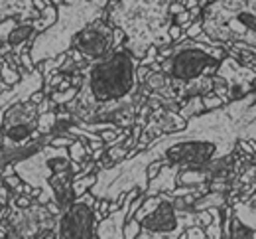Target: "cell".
<instances>
[{"label": "cell", "mask_w": 256, "mask_h": 239, "mask_svg": "<svg viewBox=\"0 0 256 239\" xmlns=\"http://www.w3.org/2000/svg\"><path fill=\"white\" fill-rule=\"evenodd\" d=\"M36 26H34V20H24L22 24H16V28L8 34L6 38V42L12 46V52H16V54H20L24 48H26V44L36 38Z\"/></svg>", "instance_id": "14"}, {"label": "cell", "mask_w": 256, "mask_h": 239, "mask_svg": "<svg viewBox=\"0 0 256 239\" xmlns=\"http://www.w3.org/2000/svg\"><path fill=\"white\" fill-rule=\"evenodd\" d=\"M56 121H58V115L52 113V111H46V113L38 115V133L40 135H50L56 127Z\"/></svg>", "instance_id": "16"}, {"label": "cell", "mask_w": 256, "mask_h": 239, "mask_svg": "<svg viewBox=\"0 0 256 239\" xmlns=\"http://www.w3.org/2000/svg\"><path fill=\"white\" fill-rule=\"evenodd\" d=\"M2 178H4V184H6L10 190H16V188H18V184L22 182V180H20V176H18L16 172H14V174H8V176H2Z\"/></svg>", "instance_id": "25"}, {"label": "cell", "mask_w": 256, "mask_h": 239, "mask_svg": "<svg viewBox=\"0 0 256 239\" xmlns=\"http://www.w3.org/2000/svg\"><path fill=\"white\" fill-rule=\"evenodd\" d=\"M77 91H79V87H67V89H60V91H56L54 95H50V99L56 103V105H67V103L71 101L75 95H77Z\"/></svg>", "instance_id": "21"}, {"label": "cell", "mask_w": 256, "mask_h": 239, "mask_svg": "<svg viewBox=\"0 0 256 239\" xmlns=\"http://www.w3.org/2000/svg\"><path fill=\"white\" fill-rule=\"evenodd\" d=\"M58 213L46 204L32 202L28 207H18L8 202V213L0 227L6 237H56Z\"/></svg>", "instance_id": "9"}, {"label": "cell", "mask_w": 256, "mask_h": 239, "mask_svg": "<svg viewBox=\"0 0 256 239\" xmlns=\"http://www.w3.org/2000/svg\"><path fill=\"white\" fill-rule=\"evenodd\" d=\"M71 48L89 64L95 60H100L116 48L114 28L110 24H106L102 18H96L77 32Z\"/></svg>", "instance_id": "11"}, {"label": "cell", "mask_w": 256, "mask_h": 239, "mask_svg": "<svg viewBox=\"0 0 256 239\" xmlns=\"http://www.w3.org/2000/svg\"><path fill=\"white\" fill-rule=\"evenodd\" d=\"M219 42L211 38L203 40H186L166 54L162 52L158 62L162 71L170 81L176 101H184L195 95H205L213 91L217 69L223 62V50L217 48Z\"/></svg>", "instance_id": "3"}, {"label": "cell", "mask_w": 256, "mask_h": 239, "mask_svg": "<svg viewBox=\"0 0 256 239\" xmlns=\"http://www.w3.org/2000/svg\"><path fill=\"white\" fill-rule=\"evenodd\" d=\"M203 107H205V105H203V97H201V95H195V97H190V99H188L186 107H182L180 115L186 117V119H190V117H193V115H197Z\"/></svg>", "instance_id": "19"}, {"label": "cell", "mask_w": 256, "mask_h": 239, "mask_svg": "<svg viewBox=\"0 0 256 239\" xmlns=\"http://www.w3.org/2000/svg\"><path fill=\"white\" fill-rule=\"evenodd\" d=\"M203 34L215 42L256 48V0H213L201 18Z\"/></svg>", "instance_id": "7"}, {"label": "cell", "mask_w": 256, "mask_h": 239, "mask_svg": "<svg viewBox=\"0 0 256 239\" xmlns=\"http://www.w3.org/2000/svg\"><path fill=\"white\" fill-rule=\"evenodd\" d=\"M138 233H140V221L136 217H128L126 223H124V237L134 239L138 237Z\"/></svg>", "instance_id": "24"}, {"label": "cell", "mask_w": 256, "mask_h": 239, "mask_svg": "<svg viewBox=\"0 0 256 239\" xmlns=\"http://www.w3.org/2000/svg\"><path fill=\"white\" fill-rule=\"evenodd\" d=\"M10 196H12V190L4 184L0 186V223L4 221L6 213H8V202H10Z\"/></svg>", "instance_id": "22"}, {"label": "cell", "mask_w": 256, "mask_h": 239, "mask_svg": "<svg viewBox=\"0 0 256 239\" xmlns=\"http://www.w3.org/2000/svg\"><path fill=\"white\" fill-rule=\"evenodd\" d=\"M186 202L166 192L144 198L132 217L140 221L142 239H176L182 237L190 225L199 223V213L186 211Z\"/></svg>", "instance_id": "8"}, {"label": "cell", "mask_w": 256, "mask_h": 239, "mask_svg": "<svg viewBox=\"0 0 256 239\" xmlns=\"http://www.w3.org/2000/svg\"><path fill=\"white\" fill-rule=\"evenodd\" d=\"M54 2H56V4H62V2H60V0H54Z\"/></svg>", "instance_id": "30"}, {"label": "cell", "mask_w": 256, "mask_h": 239, "mask_svg": "<svg viewBox=\"0 0 256 239\" xmlns=\"http://www.w3.org/2000/svg\"><path fill=\"white\" fill-rule=\"evenodd\" d=\"M201 30H203V26H201V22H197V24L190 26V30H188V36H190V38H195V36L199 34Z\"/></svg>", "instance_id": "27"}, {"label": "cell", "mask_w": 256, "mask_h": 239, "mask_svg": "<svg viewBox=\"0 0 256 239\" xmlns=\"http://www.w3.org/2000/svg\"><path fill=\"white\" fill-rule=\"evenodd\" d=\"M230 237H256V231L254 227L246 225L244 221H240L236 215L232 217V231L228 233Z\"/></svg>", "instance_id": "17"}, {"label": "cell", "mask_w": 256, "mask_h": 239, "mask_svg": "<svg viewBox=\"0 0 256 239\" xmlns=\"http://www.w3.org/2000/svg\"><path fill=\"white\" fill-rule=\"evenodd\" d=\"M0 144H2V131H0Z\"/></svg>", "instance_id": "29"}, {"label": "cell", "mask_w": 256, "mask_h": 239, "mask_svg": "<svg viewBox=\"0 0 256 239\" xmlns=\"http://www.w3.org/2000/svg\"><path fill=\"white\" fill-rule=\"evenodd\" d=\"M136 194H138V188H132L130 192H126L122 196V205L120 207L112 209L110 213H106L104 217L98 219L95 237H100V239L124 237V223H126L128 219V209H130L132 200L136 198Z\"/></svg>", "instance_id": "12"}, {"label": "cell", "mask_w": 256, "mask_h": 239, "mask_svg": "<svg viewBox=\"0 0 256 239\" xmlns=\"http://www.w3.org/2000/svg\"><path fill=\"white\" fill-rule=\"evenodd\" d=\"M67 150H69V156H71V160H73V162H81V160H85V156L91 152V150H89L81 140H73V142L69 144V148H67Z\"/></svg>", "instance_id": "20"}, {"label": "cell", "mask_w": 256, "mask_h": 239, "mask_svg": "<svg viewBox=\"0 0 256 239\" xmlns=\"http://www.w3.org/2000/svg\"><path fill=\"white\" fill-rule=\"evenodd\" d=\"M106 4L108 0H64L62 4H58V20L44 32L36 34L30 44V58L34 66L71 50L77 32L89 22L102 18Z\"/></svg>", "instance_id": "6"}, {"label": "cell", "mask_w": 256, "mask_h": 239, "mask_svg": "<svg viewBox=\"0 0 256 239\" xmlns=\"http://www.w3.org/2000/svg\"><path fill=\"white\" fill-rule=\"evenodd\" d=\"M73 142V138L71 137H54L50 138V144H54V146H65V148H69V144Z\"/></svg>", "instance_id": "26"}, {"label": "cell", "mask_w": 256, "mask_h": 239, "mask_svg": "<svg viewBox=\"0 0 256 239\" xmlns=\"http://www.w3.org/2000/svg\"><path fill=\"white\" fill-rule=\"evenodd\" d=\"M6 18L32 20L40 18V10L34 8L32 0H0V22Z\"/></svg>", "instance_id": "13"}, {"label": "cell", "mask_w": 256, "mask_h": 239, "mask_svg": "<svg viewBox=\"0 0 256 239\" xmlns=\"http://www.w3.org/2000/svg\"><path fill=\"white\" fill-rule=\"evenodd\" d=\"M2 62H4V60H2ZM0 79L10 87V85H14V83L20 81V69L4 62V64H2V69H0Z\"/></svg>", "instance_id": "18"}, {"label": "cell", "mask_w": 256, "mask_h": 239, "mask_svg": "<svg viewBox=\"0 0 256 239\" xmlns=\"http://www.w3.org/2000/svg\"><path fill=\"white\" fill-rule=\"evenodd\" d=\"M224 202L223 194H209V196H205L203 200H197L195 202V209H205V207H209V205H221Z\"/></svg>", "instance_id": "23"}, {"label": "cell", "mask_w": 256, "mask_h": 239, "mask_svg": "<svg viewBox=\"0 0 256 239\" xmlns=\"http://www.w3.org/2000/svg\"><path fill=\"white\" fill-rule=\"evenodd\" d=\"M108 24L124 32V48L138 60L156 46H170L174 40L172 0H118L108 10Z\"/></svg>", "instance_id": "4"}, {"label": "cell", "mask_w": 256, "mask_h": 239, "mask_svg": "<svg viewBox=\"0 0 256 239\" xmlns=\"http://www.w3.org/2000/svg\"><path fill=\"white\" fill-rule=\"evenodd\" d=\"M240 138H244V131L236 101L193 115L182 131L164 135L150 142L146 150L120 160L112 168L98 170L91 192L95 198L108 202L120 200L132 188L146 192L148 164L158 162L162 166H178L180 170L205 168L224 160Z\"/></svg>", "instance_id": "1"}, {"label": "cell", "mask_w": 256, "mask_h": 239, "mask_svg": "<svg viewBox=\"0 0 256 239\" xmlns=\"http://www.w3.org/2000/svg\"><path fill=\"white\" fill-rule=\"evenodd\" d=\"M79 170V162H73L65 146L46 144L40 150L14 162V172L22 182L38 190L40 204H54L60 211L75 200L73 180Z\"/></svg>", "instance_id": "5"}, {"label": "cell", "mask_w": 256, "mask_h": 239, "mask_svg": "<svg viewBox=\"0 0 256 239\" xmlns=\"http://www.w3.org/2000/svg\"><path fill=\"white\" fill-rule=\"evenodd\" d=\"M248 205H250V207H254V209H256V192H254V196H252V198L248 200Z\"/></svg>", "instance_id": "28"}, {"label": "cell", "mask_w": 256, "mask_h": 239, "mask_svg": "<svg viewBox=\"0 0 256 239\" xmlns=\"http://www.w3.org/2000/svg\"><path fill=\"white\" fill-rule=\"evenodd\" d=\"M77 95L67 103V111L77 123H114L130 127L136 119L138 58L124 46H116L104 58L87 64L81 71Z\"/></svg>", "instance_id": "2"}, {"label": "cell", "mask_w": 256, "mask_h": 239, "mask_svg": "<svg viewBox=\"0 0 256 239\" xmlns=\"http://www.w3.org/2000/svg\"><path fill=\"white\" fill-rule=\"evenodd\" d=\"M96 198L93 192L77 196L71 204L58 213L56 237L60 239H91L96 233L98 215L95 209Z\"/></svg>", "instance_id": "10"}, {"label": "cell", "mask_w": 256, "mask_h": 239, "mask_svg": "<svg viewBox=\"0 0 256 239\" xmlns=\"http://www.w3.org/2000/svg\"><path fill=\"white\" fill-rule=\"evenodd\" d=\"M58 20V8H54L52 4H48L42 12H40V18L34 20V26H36V32H44L46 28H50L54 22Z\"/></svg>", "instance_id": "15"}]
</instances>
